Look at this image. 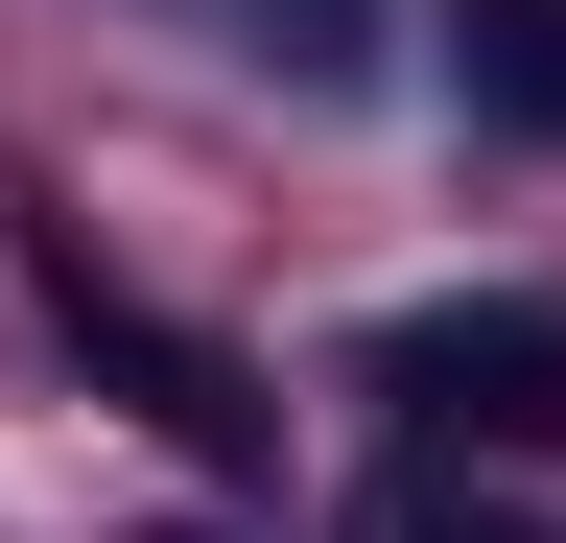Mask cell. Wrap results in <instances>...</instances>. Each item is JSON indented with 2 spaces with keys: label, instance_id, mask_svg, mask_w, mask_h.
Returning <instances> with one entry per match:
<instances>
[{
  "label": "cell",
  "instance_id": "7a4b0ae2",
  "mask_svg": "<svg viewBox=\"0 0 566 543\" xmlns=\"http://www.w3.org/2000/svg\"><path fill=\"white\" fill-rule=\"evenodd\" d=\"M449 95L495 143H566V0H449Z\"/></svg>",
  "mask_w": 566,
  "mask_h": 543
},
{
  "label": "cell",
  "instance_id": "3957f363",
  "mask_svg": "<svg viewBox=\"0 0 566 543\" xmlns=\"http://www.w3.org/2000/svg\"><path fill=\"white\" fill-rule=\"evenodd\" d=\"M212 24H237L260 72H307V95H331V72H354V24H378V0H212Z\"/></svg>",
  "mask_w": 566,
  "mask_h": 543
},
{
  "label": "cell",
  "instance_id": "277c9868",
  "mask_svg": "<svg viewBox=\"0 0 566 543\" xmlns=\"http://www.w3.org/2000/svg\"><path fill=\"white\" fill-rule=\"evenodd\" d=\"M401 543H520V520H472V497H401Z\"/></svg>",
  "mask_w": 566,
  "mask_h": 543
},
{
  "label": "cell",
  "instance_id": "6da1fadb",
  "mask_svg": "<svg viewBox=\"0 0 566 543\" xmlns=\"http://www.w3.org/2000/svg\"><path fill=\"white\" fill-rule=\"evenodd\" d=\"M378 401L424 449H566V307H520V284L495 307H401L378 331Z\"/></svg>",
  "mask_w": 566,
  "mask_h": 543
}]
</instances>
